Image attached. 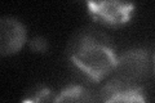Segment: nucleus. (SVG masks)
<instances>
[{"mask_svg":"<svg viewBox=\"0 0 155 103\" xmlns=\"http://www.w3.org/2000/svg\"><path fill=\"white\" fill-rule=\"evenodd\" d=\"M69 57L78 70L92 81H101L115 70L118 56L104 34L83 31L72 39Z\"/></svg>","mask_w":155,"mask_h":103,"instance_id":"nucleus-1","label":"nucleus"},{"mask_svg":"<svg viewBox=\"0 0 155 103\" xmlns=\"http://www.w3.org/2000/svg\"><path fill=\"white\" fill-rule=\"evenodd\" d=\"M88 12L94 21L106 26H123L134 11V4L123 2H88Z\"/></svg>","mask_w":155,"mask_h":103,"instance_id":"nucleus-2","label":"nucleus"},{"mask_svg":"<svg viewBox=\"0 0 155 103\" xmlns=\"http://www.w3.org/2000/svg\"><path fill=\"white\" fill-rule=\"evenodd\" d=\"M149 54L145 49H130L118 57L116 77L128 82H137L147 73Z\"/></svg>","mask_w":155,"mask_h":103,"instance_id":"nucleus-3","label":"nucleus"},{"mask_svg":"<svg viewBox=\"0 0 155 103\" xmlns=\"http://www.w3.org/2000/svg\"><path fill=\"white\" fill-rule=\"evenodd\" d=\"M102 103H147L143 89L134 82L114 77L101 90Z\"/></svg>","mask_w":155,"mask_h":103,"instance_id":"nucleus-4","label":"nucleus"},{"mask_svg":"<svg viewBox=\"0 0 155 103\" xmlns=\"http://www.w3.org/2000/svg\"><path fill=\"white\" fill-rule=\"evenodd\" d=\"M27 32L16 18L4 17L0 21V53L2 56L16 54L25 45Z\"/></svg>","mask_w":155,"mask_h":103,"instance_id":"nucleus-5","label":"nucleus"},{"mask_svg":"<svg viewBox=\"0 0 155 103\" xmlns=\"http://www.w3.org/2000/svg\"><path fill=\"white\" fill-rule=\"evenodd\" d=\"M56 103H96L94 97L81 85H69L57 94Z\"/></svg>","mask_w":155,"mask_h":103,"instance_id":"nucleus-6","label":"nucleus"},{"mask_svg":"<svg viewBox=\"0 0 155 103\" xmlns=\"http://www.w3.org/2000/svg\"><path fill=\"white\" fill-rule=\"evenodd\" d=\"M57 95L48 86H39L23 98L22 103H56Z\"/></svg>","mask_w":155,"mask_h":103,"instance_id":"nucleus-7","label":"nucleus"},{"mask_svg":"<svg viewBox=\"0 0 155 103\" xmlns=\"http://www.w3.org/2000/svg\"><path fill=\"white\" fill-rule=\"evenodd\" d=\"M28 47L34 53H45L48 49V43L44 37L41 36H35L32 37L30 43H28Z\"/></svg>","mask_w":155,"mask_h":103,"instance_id":"nucleus-8","label":"nucleus"},{"mask_svg":"<svg viewBox=\"0 0 155 103\" xmlns=\"http://www.w3.org/2000/svg\"><path fill=\"white\" fill-rule=\"evenodd\" d=\"M154 63H155V57H154Z\"/></svg>","mask_w":155,"mask_h":103,"instance_id":"nucleus-9","label":"nucleus"}]
</instances>
